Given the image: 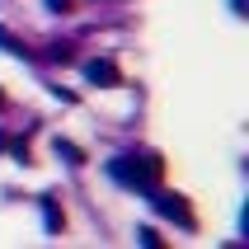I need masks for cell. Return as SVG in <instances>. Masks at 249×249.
<instances>
[{"label": "cell", "mask_w": 249, "mask_h": 249, "mask_svg": "<svg viewBox=\"0 0 249 249\" xmlns=\"http://www.w3.org/2000/svg\"><path fill=\"white\" fill-rule=\"evenodd\" d=\"M52 61H75V52H71L66 42H56V47H52Z\"/></svg>", "instance_id": "ba28073f"}, {"label": "cell", "mask_w": 249, "mask_h": 249, "mask_svg": "<svg viewBox=\"0 0 249 249\" xmlns=\"http://www.w3.org/2000/svg\"><path fill=\"white\" fill-rule=\"evenodd\" d=\"M56 155H61L66 165H85V151L75 146V141H61V137H56Z\"/></svg>", "instance_id": "5b68a950"}, {"label": "cell", "mask_w": 249, "mask_h": 249, "mask_svg": "<svg viewBox=\"0 0 249 249\" xmlns=\"http://www.w3.org/2000/svg\"><path fill=\"white\" fill-rule=\"evenodd\" d=\"M0 47H5V52H14V56H24V47H19V42H14L5 28H0Z\"/></svg>", "instance_id": "52a82bcc"}, {"label": "cell", "mask_w": 249, "mask_h": 249, "mask_svg": "<svg viewBox=\"0 0 249 249\" xmlns=\"http://www.w3.org/2000/svg\"><path fill=\"white\" fill-rule=\"evenodd\" d=\"M108 174L123 188H132V193H151V188H160V174H165V160L160 155H118V160H108Z\"/></svg>", "instance_id": "6da1fadb"}, {"label": "cell", "mask_w": 249, "mask_h": 249, "mask_svg": "<svg viewBox=\"0 0 249 249\" xmlns=\"http://www.w3.org/2000/svg\"><path fill=\"white\" fill-rule=\"evenodd\" d=\"M42 221H47V235H61L66 212H61V197H56V193H42Z\"/></svg>", "instance_id": "277c9868"}, {"label": "cell", "mask_w": 249, "mask_h": 249, "mask_svg": "<svg viewBox=\"0 0 249 249\" xmlns=\"http://www.w3.org/2000/svg\"><path fill=\"white\" fill-rule=\"evenodd\" d=\"M0 104H5V94H0Z\"/></svg>", "instance_id": "8fae6325"}, {"label": "cell", "mask_w": 249, "mask_h": 249, "mask_svg": "<svg viewBox=\"0 0 249 249\" xmlns=\"http://www.w3.org/2000/svg\"><path fill=\"white\" fill-rule=\"evenodd\" d=\"M146 197H151V207L160 212V216H169V221H179L183 231H193V226H197V221H193V212H188V202H183L179 193H160V188H151Z\"/></svg>", "instance_id": "7a4b0ae2"}, {"label": "cell", "mask_w": 249, "mask_h": 249, "mask_svg": "<svg viewBox=\"0 0 249 249\" xmlns=\"http://www.w3.org/2000/svg\"><path fill=\"white\" fill-rule=\"evenodd\" d=\"M85 80L104 85V89H118V85H123V71L113 66L108 56H89V61H85Z\"/></svg>", "instance_id": "3957f363"}, {"label": "cell", "mask_w": 249, "mask_h": 249, "mask_svg": "<svg viewBox=\"0 0 249 249\" xmlns=\"http://www.w3.org/2000/svg\"><path fill=\"white\" fill-rule=\"evenodd\" d=\"M0 151H10V137H5V132H0Z\"/></svg>", "instance_id": "30bf717a"}, {"label": "cell", "mask_w": 249, "mask_h": 249, "mask_svg": "<svg viewBox=\"0 0 249 249\" xmlns=\"http://www.w3.org/2000/svg\"><path fill=\"white\" fill-rule=\"evenodd\" d=\"M137 240H141V245H146V249H160V245H165L155 226H141V231H137Z\"/></svg>", "instance_id": "8992f818"}, {"label": "cell", "mask_w": 249, "mask_h": 249, "mask_svg": "<svg viewBox=\"0 0 249 249\" xmlns=\"http://www.w3.org/2000/svg\"><path fill=\"white\" fill-rule=\"evenodd\" d=\"M71 5H75V0H47V10H52V14H71Z\"/></svg>", "instance_id": "9c48e42d"}]
</instances>
